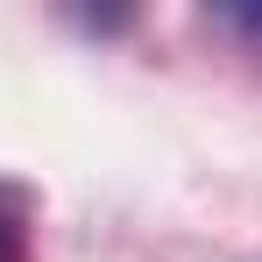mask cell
Wrapping results in <instances>:
<instances>
[{
  "label": "cell",
  "mask_w": 262,
  "mask_h": 262,
  "mask_svg": "<svg viewBox=\"0 0 262 262\" xmlns=\"http://www.w3.org/2000/svg\"><path fill=\"white\" fill-rule=\"evenodd\" d=\"M0 262H21V199L0 191Z\"/></svg>",
  "instance_id": "6da1fadb"
},
{
  "label": "cell",
  "mask_w": 262,
  "mask_h": 262,
  "mask_svg": "<svg viewBox=\"0 0 262 262\" xmlns=\"http://www.w3.org/2000/svg\"><path fill=\"white\" fill-rule=\"evenodd\" d=\"M220 21H227V29H248V36H262V7H227Z\"/></svg>",
  "instance_id": "7a4b0ae2"
}]
</instances>
